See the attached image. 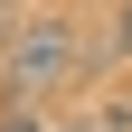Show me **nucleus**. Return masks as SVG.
Wrapping results in <instances>:
<instances>
[{"label":"nucleus","instance_id":"obj_1","mask_svg":"<svg viewBox=\"0 0 132 132\" xmlns=\"http://www.w3.org/2000/svg\"><path fill=\"white\" fill-rule=\"evenodd\" d=\"M66 76H76V28H66V19H28L19 38H10V57H0L10 104H38V94L66 85Z\"/></svg>","mask_w":132,"mask_h":132},{"label":"nucleus","instance_id":"obj_2","mask_svg":"<svg viewBox=\"0 0 132 132\" xmlns=\"http://www.w3.org/2000/svg\"><path fill=\"white\" fill-rule=\"evenodd\" d=\"M0 132H47V113H28V104H10V113H0Z\"/></svg>","mask_w":132,"mask_h":132},{"label":"nucleus","instance_id":"obj_3","mask_svg":"<svg viewBox=\"0 0 132 132\" xmlns=\"http://www.w3.org/2000/svg\"><path fill=\"white\" fill-rule=\"evenodd\" d=\"M113 57H132V0H123V19H113Z\"/></svg>","mask_w":132,"mask_h":132}]
</instances>
